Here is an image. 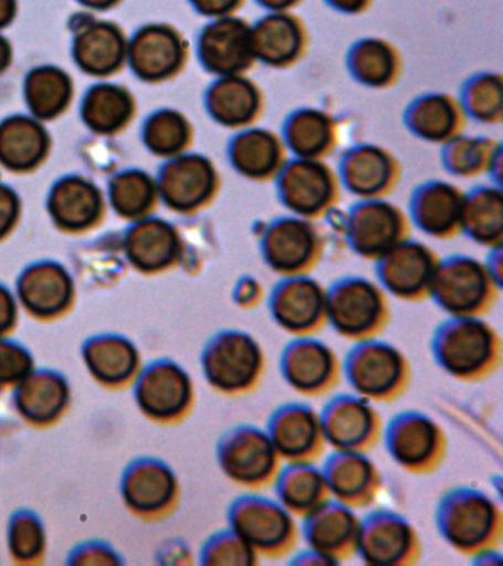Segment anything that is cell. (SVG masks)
Listing matches in <instances>:
<instances>
[{"instance_id":"1","label":"cell","mask_w":503,"mask_h":566,"mask_svg":"<svg viewBox=\"0 0 503 566\" xmlns=\"http://www.w3.org/2000/svg\"><path fill=\"white\" fill-rule=\"evenodd\" d=\"M436 526L443 542L465 556H480L501 544V504L475 486H457L440 499Z\"/></svg>"},{"instance_id":"2","label":"cell","mask_w":503,"mask_h":566,"mask_svg":"<svg viewBox=\"0 0 503 566\" xmlns=\"http://www.w3.org/2000/svg\"><path fill=\"white\" fill-rule=\"evenodd\" d=\"M431 356L444 374L475 382L501 366L502 339L483 317H449L432 334Z\"/></svg>"},{"instance_id":"3","label":"cell","mask_w":503,"mask_h":566,"mask_svg":"<svg viewBox=\"0 0 503 566\" xmlns=\"http://www.w3.org/2000/svg\"><path fill=\"white\" fill-rule=\"evenodd\" d=\"M202 374L214 391L229 397L253 392L266 370L262 345L249 332L224 329L211 336L201 354Z\"/></svg>"},{"instance_id":"4","label":"cell","mask_w":503,"mask_h":566,"mask_svg":"<svg viewBox=\"0 0 503 566\" xmlns=\"http://www.w3.org/2000/svg\"><path fill=\"white\" fill-rule=\"evenodd\" d=\"M342 366L348 387L370 402L395 401L404 396L412 379L405 353L377 338L353 344Z\"/></svg>"},{"instance_id":"5","label":"cell","mask_w":503,"mask_h":566,"mask_svg":"<svg viewBox=\"0 0 503 566\" xmlns=\"http://www.w3.org/2000/svg\"><path fill=\"white\" fill-rule=\"evenodd\" d=\"M387 295L370 279H339L326 290V321L339 336L353 343L377 338L391 318Z\"/></svg>"},{"instance_id":"6","label":"cell","mask_w":503,"mask_h":566,"mask_svg":"<svg viewBox=\"0 0 503 566\" xmlns=\"http://www.w3.org/2000/svg\"><path fill=\"white\" fill-rule=\"evenodd\" d=\"M501 290L483 261L453 255L440 259L430 300L449 317H484L496 304Z\"/></svg>"},{"instance_id":"7","label":"cell","mask_w":503,"mask_h":566,"mask_svg":"<svg viewBox=\"0 0 503 566\" xmlns=\"http://www.w3.org/2000/svg\"><path fill=\"white\" fill-rule=\"evenodd\" d=\"M228 526L259 556L282 557L294 551L298 526L293 513L276 499L242 494L228 507Z\"/></svg>"},{"instance_id":"8","label":"cell","mask_w":503,"mask_h":566,"mask_svg":"<svg viewBox=\"0 0 503 566\" xmlns=\"http://www.w3.org/2000/svg\"><path fill=\"white\" fill-rule=\"evenodd\" d=\"M216 459L229 481L251 491L272 486L284 464L266 429L250 423L229 428L220 437Z\"/></svg>"},{"instance_id":"9","label":"cell","mask_w":503,"mask_h":566,"mask_svg":"<svg viewBox=\"0 0 503 566\" xmlns=\"http://www.w3.org/2000/svg\"><path fill=\"white\" fill-rule=\"evenodd\" d=\"M381 438L392 462L415 475L436 472L448 451L443 429L422 411L406 410L392 416Z\"/></svg>"},{"instance_id":"10","label":"cell","mask_w":503,"mask_h":566,"mask_svg":"<svg viewBox=\"0 0 503 566\" xmlns=\"http://www.w3.org/2000/svg\"><path fill=\"white\" fill-rule=\"evenodd\" d=\"M280 197L293 216L312 221L324 219L343 197L339 172L326 161L297 158L277 177Z\"/></svg>"},{"instance_id":"11","label":"cell","mask_w":503,"mask_h":566,"mask_svg":"<svg viewBox=\"0 0 503 566\" xmlns=\"http://www.w3.org/2000/svg\"><path fill=\"white\" fill-rule=\"evenodd\" d=\"M356 555L366 565L410 566L422 557V539L408 517L377 509L360 520Z\"/></svg>"},{"instance_id":"12","label":"cell","mask_w":503,"mask_h":566,"mask_svg":"<svg viewBox=\"0 0 503 566\" xmlns=\"http://www.w3.org/2000/svg\"><path fill=\"white\" fill-rule=\"evenodd\" d=\"M324 250V237L315 221L297 216L273 221L262 237L264 263L281 277L312 274Z\"/></svg>"},{"instance_id":"13","label":"cell","mask_w":503,"mask_h":566,"mask_svg":"<svg viewBox=\"0 0 503 566\" xmlns=\"http://www.w3.org/2000/svg\"><path fill=\"white\" fill-rule=\"evenodd\" d=\"M412 233V220L399 206L386 199L360 201L348 214V245L361 259L378 261Z\"/></svg>"},{"instance_id":"14","label":"cell","mask_w":503,"mask_h":566,"mask_svg":"<svg viewBox=\"0 0 503 566\" xmlns=\"http://www.w3.org/2000/svg\"><path fill=\"white\" fill-rule=\"evenodd\" d=\"M282 379L304 397H321L333 391L343 376L337 353L315 336H297L282 349Z\"/></svg>"},{"instance_id":"15","label":"cell","mask_w":503,"mask_h":566,"mask_svg":"<svg viewBox=\"0 0 503 566\" xmlns=\"http://www.w3.org/2000/svg\"><path fill=\"white\" fill-rule=\"evenodd\" d=\"M319 416L326 444L333 450L368 453L381 440V416L374 402L355 392L331 398Z\"/></svg>"},{"instance_id":"16","label":"cell","mask_w":503,"mask_h":566,"mask_svg":"<svg viewBox=\"0 0 503 566\" xmlns=\"http://www.w3.org/2000/svg\"><path fill=\"white\" fill-rule=\"evenodd\" d=\"M272 321L286 334L315 336L328 325L326 287L311 274L282 277L269 295Z\"/></svg>"},{"instance_id":"17","label":"cell","mask_w":503,"mask_h":566,"mask_svg":"<svg viewBox=\"0 0 503 566\" xmlns=\"http://www.w3.org/2000/svg\"><path fill=\"white\" fill-rule=\"evenodd\" d=\"M375 263L379 285L387 294L408 303L430 298L440 256L426 243L406 239Z\"/></svg>"},{"instance_id":"18","label":"cell","mask_w":503,"mask_h":566,"mask_svg":"<svg viewBox=\"0 0 503 566\" xmlns=\"http://www.w3.org/2000/svg\"><path fill=\"white\" fill-rule=\"evenodd\" d=\"M222 190V176L202 155H180L163 171L160 192L171 210L196 214L213 206Z\"/></svg>"},{"instance_id":"19","label":"cell","mask_w":503,"mask_h":566,"mask_svg":"<svg viewBox=\"0 0 503 566\" xmlns=\"http://www.w3.org/2000/svg\"><path fill=\"white\" fill-rule=\"evenodd\" d=\"M138 405L158 422H176L191 411L196 389L188 371L178 363L161 360L147 367L136 385Z\"/></svg>"},{"instance_id":"20","label":"cell","mask_w":503,"mask_h":566,"mask_svg":"<svg viewBox=\"0 0 503 566\" xmlns=\"http://www.w3.org/2000/svg\"><path fill=\"white\" fill-rule=\"evenodd\" d=\"M264 429L284 463L316 462L328 447L319 411L306 402L276 407Z\"/></svg>"},{"instance_id":"21","label":"cell","mask_w":503,"mask_h":566,"mask_svg":"<svg viewBox=\"0 0 503 566\" xmlns=\"http://www.w3.org/2000/svg\"><path fill=\"white\" fill-rule=\"evenodd\" d=\"M253 27L237 17L211 22L200 39L205 69L218 77L249 75L259 64L253 48Z\"/></svg>"},{"instance_id":"22","label":"cell","mask_w":503,"mask_h":566,"mask_svg":"<svg viewBox=\"0 0 503 566\" xmlns=\"http://www.w3.org/2000/svg\"><path fill=\"white\" fill-rule=\"evenodd\" d=\"M338 172L343 188L361 201H375L387 199L399 188L401 164L383 146L360 145L346 154Z\"/></svg>"},{"instance_id":"23","label":"cell","mask_w":503,"mask_h":566,"mask_svg":"<svg viewBox=\"0 0 503 566\" xmlns=\"http://www.w3.org/2000/svg\"><path fill=\"white\" fill-rule=\"evenodd\" d=\"M302 521L307 548L325 557L331 565L342 564L356 555L360 520L353 509L329 499Z\"/></svg>"},{"instance_id":"24","label":"cell","mask_w":503,"mask_h":566,"mask_svg":"<svg viewBox=\"0 0 503 566\" xmlns=\"http://www.w3.org/2000/svg\"><path fill=\"white\" fill-rule=\"evenodd\" d=\"M322 472L331 499L353 511L370 506L381 489V472L361 451L334 450Z\"/></svg>"},{"instance_id":"25","label":"cell","mask_w":503,"mask_h":566,"mask_svg":"<svg viewBox=\"0 0 503 566\" xmlns=\"http://www.w3.org/2000/svg\"><path fill=\"white\" fill-rule=\"evenodd\" d=\"M263 88L249 75L219 77L207 93V109L220 126L240 133L255 127L266 114Z\"/></svg>"},{"instance_id":"26","label":"cell","mask_w":503,"mask_h":566,"mask_svg":"<svg viewBox=\"0 0 503 566\" xmlns=\"http://www.w3.org/2000/svg\"><path fill=\"white\" fill-rule=\"evenodd\" d=\"M229 158L244 179L271 184L290 163V150L280 133L255 126L238 133L229 148Z\"/></svg>"},{"instance_id":"27","label":"cell","mask_w":503,"mask_h":566,"mask_svg":"<svg viewBox=\"0 0 503 566\" xmlns=\"http://www.w3.org/2000/svg\"><path fill=\"white\" fill-rule=\"evenodd\" d=\"M467 193L449 181H431L415 195L410 220L427 237L449 241L462 233Z\"/></svg>"},{"instance_id":"28","label":"cell","mask_w":503,"mask_h":566,"mask_svg":"<svg viewBox=\"0 0 503 566\" xmlns=\"http://www.w3.org/2000/svg\"><path fill=\"white\" fill-rule=\"evenodd\" d=\"M251 31L255 60L273 70L294 69L306 56L308 33L293 13L272 12Z\"/></svg>"},{"instance_id":"29","label":"cell","mask_w":503,"mask_h":566,"mask_svg":"<svg viewBox=\"0 0 503 566\" xmlns=\"http://www.w3.org/2000/svg\"><path fill=\"white\" fill-rule=\"evenodd\" d=\"M468 118L461 99L450 93H430L419 97L406 115L410 130L419 139L443 146L465 135Z\"/></svg>"},{"instance_id":"30","label":"cell","mask_w":503,"mask_h":566,"mask_svg":"<svg viewBox=\"0 0 503 566\" xmlns=\"http://www.w3.org/2000/svg\"><path fill=\"white\" fill-rule=\"evenodd\" d=\"M123 495L134 511L158 515L174 507L179 497L175 472L158 460H140L126 473Z\"/></svg>"},{"instance_id":"31","label":"cell","mask_w":503,"mask_h":566,"mask_svg":"<svg viewBox=\"0 0 503 566\" xmlns=\"http://www.w3.org/2000/svg\"><path fill=\"white\" fill-rule=\"evenodd\" d=\"M132 62L138 74L148 80H165L182 70L188 48L169 27H149L136 38Z\"/></svg>"},{"instance_id":"32","label":"cell","mask_w":503,"mask_h":566,"mask_svg":"<svg viewBox=\"0 0 503 566\" xmlns=\"http://www.w3.org/2000/svg\"><path fill=\"white\" fill-rule=\"evenodd\" d=\"M284 140L295 157L326 161L339 146L337 119L322 109H300L286 122Z\"/></svg>"},{"instance_id":"33","label":"cell","mask_w":503,"mask_h":566,"mask_svg":"<svg viewBox=\"0 0 503 566\" xmlns=\"http://www.w3.org/2000/svg\"><path fill=\"white\" fill-rule=\"evenodd\" d=\"M272 486L277 502L300 520L331 499L324 472L315 462L282 464Z\"/></svg>"},{"instance_id":"34","label":"cell","mask_w":503,"mask_h":566,"mask_svg":"<svg viewBox=\"0 0 503 566\" xmlns=\"http://www.w3.org/2000/svg\"><path fill=\"white\" fill-rule=\"evenodd\" d=\"M21 303L38 317H54L69 308L73 283L56 264H39L28 270L19 285Z\"/></svg>"},{"instance_id":"35","label":"cell","mask_w":503,"mask_h":566,"mask_svg":"<svg viewBox=\"0 0 503 566\" xmlns=\"http://www.w3.org/2000/svg\"><path fill=\"white\" fill-rule=\"evenodd\" d=\"M179 233L161 220H148L136 226L127 238V254L143 272H163L179 261Z\"/></svg>"},{"instance_id":"36","label":"cell","mask_w":503,"mask_h":566,"mask_svg":"<svg viewBox=\"0 0 503 566\" xmlns=\"http://www.w3.org/2000/svg\"><path fill=\"white\" fill-rule=\"evenodd\" d=\"M69 387L61 376L50 371L30 374L21 380L15 394L20 413L30 422L51 423L63 413L69 402Z\"/></svg>"},{"instance_id":"37","label":"cell","mask_w":503,"mask_h":566,"mask_svg":"<svg viewBox=\"0 0 503 566\" xmlns=\"http://www.w3.org/2000/svg\"><path fill=\"white\" fill-rule=\"evenodd\" d=\"M462 233L488 250L503 247V192L499 186L467 195Z\"/></svg>"},{"instance_id":"38","label":"cell","mask_w":503,"mask_h":566,"mask_svg":"<svg viewBox=\"0 0 503 566\" xmlns=\"http://www.w3.org/2000/svg\"><path fill=\"white\" fill-rule=\"evenodd\" d=\"M348 69L357 82L373 88L395 86L404 73V60L396 46L383 39H365L348 57Z\"/></svg>"},{"instance_id":"39","label":"cell","mask_w":503,"mask_h":566,"mask_svg":"<svg viewBox=\"0 0 503 566\" xmlns=\"http://www.w3.org/2000/svg\"><path fill=\"white\" fill-rule=\"evenodd\" d=\"M443 163L453 176L479 179L501 168L502 145L490 137L462 135L444 145Z\"/></svg>"},{"instance_id":"40","label":"cell","mask_w":503,"mask_h":566,"mask_svg":"<svg viewBox=\"0 0 503 566\" xmlns=\"http://www.w3.org/2000/svg\"><path fill=\"white\" fill-rule=\"evenodd\" d=\"M85 361L92 375L108 385L125 384L139 367V354L129 340L101 336L85 348Z\"/></svg>"},{"instance_id":"41","label":"cell","mask_w":503,"mask_h":566,"mask_svg":"<svg viewBox=\"0 0 503 566\" xmlns=\"http://www.w3.org/2000/svg\"><path fill=\"white\" fill-rule=\"evenodd\" d=\"M52 214L61 226L69 229H85L99 214L98 192L86 181L65 180L55 189L51 201Z\"/></svg>"},{"instance_id":"42","label":"cell","mask_w":503,"mask_h":566,"mask_svg":"<svg viewBox=\"0 0 503 566\" xmlns=\"http://www.w3.org/2000/svg\"><path fill=\"white\" fill-rule=\"evenodd\" d=\"M45 148L42 128L30 119H12L0 127V161L8 167H32L45 154Z\"/></svg>"},{"instance_id":"43","label":"cell","mask_w":503,"mask_h":566,"mask_svg":"<svg viewBox=\"0 0 503 566\" xmlns=\"http://www.w3.org/2000/svg\"><path fill=\"white\" fill-rule=\"evenodd\" d=\"M123 39L113 27L95 25L76 44L77 61L91 73L104 74L116 69L123 57Z\"/></svg>"},{"instance_id":"44","label":"cell","mask_w":503,"mask_h":566,"mask_svg":"<svg viewBox=\"0 0 503 566\" xmlns=\"http://www.w3.org/2000/svg\"><path fill=\"white\" fill-rule=\"evenodd\" d=\"M461 102L468 117L489 126L501 124L503 119L502 75L497 73L476 75L467 84Z\"/></svg>"},{"instance_id":"45","label":"cell","mask_w":503,"mask_h":566,"mask_svg":"<svg viewBox=\"0 0 503 566\" xmlns=\"http://www.w3.org/2000/svg\"><path fill=\"white\" fill-rule=\"evenodd\" d=\"M147 144L163 157H180L192 144L191 123L176 111H163L148 123Z\"/></svg>"},{"instance_id":"46","label":"cell","mask_w":503,"mask_h":566,"mask_svg":"<svg viewBox=\"0 0 503 566\" xmlns=\"http://www.w3.org/2000/svg\"><path fill=\"white\" fill-rule=\"evenodd\" d=\"M130 101L125 92L112 86L95 88L87 96L85 117L96 130L112 132L130 115Z\"/></svg>"},{"instance_id":"47","label":"cell","mask_w":503,"mask_h":566,"mask_svg":"<svg viewBox=\"0 0 503 566\" xmlns=\"http://www.w3.org/2000/svg\"><path fill=\"white\" fill-rule=\"evenodd\" d=\"M28 97L34 113L41 117H52L67 104L69 80L60 71L39 70L29 78Z\"/></svg>"},{"instance_id":"48","label":"cell","mask_w":503,"mask_h":566,"mask_svg":"<svg viewBox=\"0 0 503 566\" xmlns=\"http://www.w3.org/2000/svg\"><path fill=\"white\" fill-rule=\"evenodd\" d=\"M260 556L229 528L210 535L201 548V564L206 566H253Z\"/></svg>"},{"instance_id":"49","label":"cell","mask_w":503,"mask_h":566,"mask_svg":"<svg viewBox=\"0 0 503 566\" xmlns=\"http://www.w3.org/2000/svg\"><path fill=\"white\" fill-rule=\"evenodd\" d=\"M157 198V188L149 177L144 175H125L113 185V202L122 214L144 216L151 210Z\"/></svg>"},{"instance_id":"50","label":"cell","mask_w":503,"mask_h":566,"mask_svg":"<svg viewBox=\"0 0 503 566\" xmlns=\"http://www.w3.org/2000/svg\"><path fill=\"white\" fill-rule=\"evenodd\" d=\"M45 547V531L38 517L21 513L10 526V548L17 559L29 562L41 556Z\"/></svg>"},{"instance_id":"51","label":"cell","mask_w":503,"mask_h":566,"mask_svg":"<svg viewBox=\"0 0 503 566\" xmlns=\"http://www.w3.org/2000/svg\"><path fill=\"white\" fill-rule=\"evenodd\" d=\"M32 369L28 349L11 340H0V385H19Z\"/></svg>"},{"instance_id":"52","label":"cell","mask_w":503,"mask_h":566,"mask_svg":"<svg viewBox=\"0 0 503 566\" xmlns=\"http://www.w3.org/2000/svg\"><path fill=\"white\" fill-rule=\"evenodd\" d=\"M264 291L262 283L254 277H242L235 290H233V301L240 308H254L262 303Z\"/></svg>"},{"instance_id":"53","label":"cell","mask_w":503,"mask_h":566,"mask_svg":"<svg viewBox=\"0 0 503 566\" xmlns=\"http://www.w3.org/2000/svg\"><path fill=\"white\" fill-rule=\"evenodd\" d=\"M205 15L219 18L233 17L245 4V0H192Z\"/></svg>"},{"instance_id":"54","label":"cell","mask_w":503,"mask_h":566,"mask_svg":"<svg viewBox=\"0 0 503 566\" xmlns=\"http://www.w3.org/2000/svg\"><path fill=\"white\" fill-rule=\"evenodd\" d=\"M17 217V201L14 195L6 188H0V238L6 237Z\"/></svg>"},{"instance_id":"55","label":"cell","mask_w":503,"mask_h":566,"mask_svg":"<svg viewBox=\"0 0 503 566\" xmlns=\"http://www.w3.org/2000/svg\"><path fill=\"white\" fill-rule=\"evenodd\" d=\"M17 305L14 296L0 286V336L10 332L15 325Z\"/></svg>"},{"instance_id":"56","label":"cell","mask_w":503,"mask_h":566,"mask_svg":"<svg viewBox=\"0 0 503 566\" xmlns=\"http://www.w3.org/2000/svg\"><path fill=\"white\" fill-rule=\"evenodd\" d=\"M329 2L333 3L335 8L339 9V11L359 13L364 12L373 0H329Z\"/></svg>"},{"instance_id":"57","label":"cell","mask_w":503,"mask_h":566,"mask_svg":"<svg viewBox=\"0 0 503 566\" xmlns=\"http://www.w3.org/2000/svg\"><path fill=\"white\" fill-rule=\"evenodd\" d=\"M259 2L271 9L272 12H290V9H293L302 0H259Z\"/></svg>"},{"instance_id":"58","label":"cell","mask_w":503,"mask_h":566,"mask_svg":"<svg viewBox=\"0 0 503 566\" xmlns=\"http://www.w3.org/2000/svg\"><path fill=\"white\" fill-rule=\"evenodd\" d=\"M14 13V0H0V27L6 25Z\"/></svg>"},{"instance_id":"59","label":"cell","mask_w":503,"mask_h":566,"mask_svg":"<svg viewBox=\"0 0 503 566\" xmlns=\"http://www.w3.org/2000/svg\"><path fill=\"white\" fill-rule=\"evenodd\" d=\"M8 57H10V51H8L7 43L0 39V70L7 65Z\"/></svg>"},{"instance_id":"60","label":"cell","mask_w":503,"mask_h":566,"mask_svg":"<svg viewBox=\"0 0 503 566\" xmlns=\"http://www.w3.org/2000/svg\"><path fill=\"white\" fill-rule=\"evenodd\" d=\"M87 4H92V7H107V4L113 3L114 0H82Z\"/></svg>"}]
</instances>
